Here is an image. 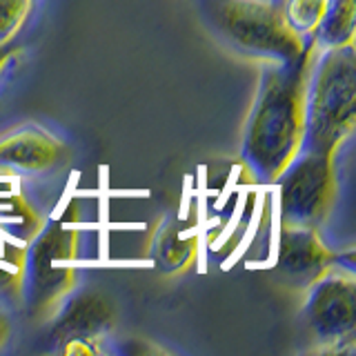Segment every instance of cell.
I'll return each mask as SVG.
<instances>
[{"instance_id":"6da1fadb","label":"cell","mask_w":356,"mask_h":356,"mask_svg":"<svg viewBox=\"0 0 356 356\" xmlns=\"http://www.w3.org/2000/svg\"><path fill=\"white\" fill-rule=\"evenodd\" d=\"M314 47L292 63H261L254 103L245 118L241 163L256 183L274 185L303 149L305 87Z\"/></svg>"},{"instance_id":"7a4b0ae2","label":"cell","mask_w":356,"mask_h":356,"mask_svg":"<svg viewBox=\"0 0 356 356\" xmlns=\"http://www.w3.org/2000/svg\"><path fill=\"white\" fill-rule=\"evenodd\" d=\"M356 122V47L314 54L305 87L303 149L337 156Z\"/></svg>"},{"instance_id":"3957f363","label":"cell","mask_w":356,"mask_h":356,"mask_svg":"<svg viewBox=\"0 0 356 356\" xmlns=\"http://www.w3.org/2000/svg\"><path fill=\"white\" fill-rule=\"evenodd\" d=\"M198 14L222 47L254 63H292L312 44L287 29L274 0H198Z\"/></svg>"},{"instance_id":"277c9868","label":"cell","mask_w":356,"mask_h":356,"mask_svg":"<svg viewBox=\"0 0 356 356\" xmlns=\"http://www.w3.org/2000/svg\"><path fill=\"white\" fill-rule=\"evenodd\" d=\"M81 227L70 218L42 222L22 254L20 303L33 323H47L78 287Z\"/></svg>"},{"instance_id":"5b68a950","label":"cell","mask_w":356,"mask_h":356,"mask_svg":"<svg viewBox=\"0 0 356 356\" xmlns=\"http://www.w3.org/2000/svg\"><path fill=\"white\" fill-rule=\"evenodd\" d=\"M274 185L283 225L321 229L337 198V156L300 149Z\"/></svg>"},{"instance_id":"8992f818","label":"cell","mask_w":356,"mask_h":356,"mask_svg":"<svg viewBox=\"0 0 356 356\" xmlns=\"http://www.w3.org/2000/svg\"><path fill=\"white\" fill-rule=\"evenodd\" d=\"M300 316L321 352L352 350L356 337V276L332 263L305 287Z\"/></svg>"},{"instance_id":"52a82bcc","label":"cell","mask_w":356,"mask_h":356,"mask_svg":"<svg viewBox=\"0 0 356 356\" xmlns=\"http://www.w3.org/2000/svg\"><path fill=\"white\" fill-rule=\"evenodd\" d=\"M49 339L60 354H105L116 325L111 298L100 289L76 287L51 314Z\"/></svg>"},{"instance_id":"ba28073f","label":"cell","mask_w":356,"mask_h":356,"mask_svg":"<svg viewBox=\"0 0 356 356\" xmlns=\"http://www.w3.org/2000/svg\"><path fill=\"white\" fill-rule=\"evenodd\" d=\"M67 145L40 125H20L0 136V176H36L60 167Z\"/></svg>"},{"instance_id":"9c48e42d","label":"cell","mask_w":356,"mask_h":356,"mask_svg":"<svg viewBox=\"0 0 356 356\" xmlns=\"http://www.w3.org/2000/svg\"><path fill=\"white\" fill-rule=\"evenodd\" d=\"M332 263H337V254L323 243L316 227L281 222L276 245V270L285 276L287 283L305 289Z\"/></svg>"},{"instance_id":"30bf717a","label":"cell","mask_w":356,"mask_h":356,"mask_svg":"<svg viewBox=\"0 0 356 356\" xmlns=\"http://www.w3.org/2000/svg\"><path fill=\"white\" fill-rule=\"evenodd\" d=\"M147 254L159 272L167 276L185 274L196 261L198 234L185 227V222L176 216H167L156 225Z\"/></svg>"},{"instance_id":"8fae6325","label":"cell","mask_w":356,"mask_h":356,"mask_svg":"<svg viewBox=\"0 0 356 356\" xmlns=\"http://www.w3.org/2000/svg\"><path fill=\"white\" fill-rule=\"evenodd\" d=\"M356 27V0H327L323 18L312 36L314 51L343 47L354 42Z\"/></svg>"},{"instance_id":"7c38bea8","label":"cell","mask_w":356,"mask_h":356,"mask_svg":"<svg viewBox=\"0 0 356 356\" xmlns=\"http://www.w3.org/2000/svg\"><path fill=\"white\" fill-rule=\"evenodd\" d=\"M327 0H281V16L287 29L294 33L298 40L312 44V36L323 18Z\"/></svg>"},{"instance_id":"4fadbf2b","label":"cell","mask_w":356,"mask_h":356,"mask_svg":"<svg viewBox=\"0 0 356 356\" xmlns=\"http://www.w3.org/2000/svg\"><path fill=\"white\" fill-rule=\"evenodd\" d=\"M42 225L38 211L33 209L25 198L11 194L5 200H0V229L29 241Z\"/></svg>"},{"instance_id":"5bb4252c","label":"cell","mask_w":356,"mask_h":356,"mask_svg":"<svg viewBox=\"0 0 356 356\" xmlns=\"http://www.w3.org/2000/svg\"><path fill=\"white\" fill-rule=\"evenodd\" d=\"M36 0H0V44H11L25 27Z\"/></svg>"},{"instance_id":"9a60e30c","label":"cell","mask_w":356,"mask_h":356,"mask_svg":"<svg viewBox=\"0 0 356 356\" xmlns=\"http://www.w3.org/2000/svg\"><path fill=\"white\" fill-rule=\"evenodd\" d=\"M22 254H11L0 261V303H20V287H22Z\"/></svg>"},{"instance_id":"2e32d148","label":"cell","mask_w":356,"mask_h":356,"mask_svg":"<svg viewBox=\"0 0 356 356\" xmlns=\"http://www.w3.org/2000/svg\"><path fill=\"white\" fill-rule=\"evenodd\" d=\"M11 334H14V318H11L9 307L5 303H0V352L7 348Z\"/></svg>"},{"instance_id":"e0dca14e","label":"cell","mask_w":356,"mask_h":356,"mask_svg":"<svg viewBox=\"0 0 356 356\" xmlns=\"http://www.w3.org/2000/svg\"><path fill=\"white\" fill-rule=\"evenodd\" d=\"M14 54H16L14 42H11V44H0V76H3V72L9 67L11 58H14Z\"/></svg>"},{"instance_id":"ac0fdd59","label":"cell","mask_w":356,"mask_h":356,"mask_svg":"<svg viewBox=\"0 0 356 356\" xmlns=\"http://www.w3.org/2000/svg\"><path fill=\"white\" fill-rule=\"evenodd\" d=\"M274 3H276V5H278V3H281V0H274Z\"/></svg>"}]
</instances>
